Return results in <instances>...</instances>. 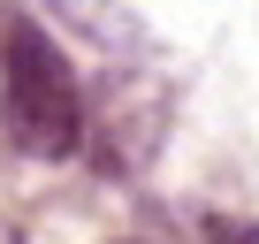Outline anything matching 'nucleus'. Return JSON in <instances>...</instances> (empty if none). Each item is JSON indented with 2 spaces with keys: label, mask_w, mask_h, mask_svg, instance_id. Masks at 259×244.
Instances as JSON below:
<instances>
[{
  "label": "nucleus",
  "mask_w": 259,
  "mask_h": 244,
  "mask_svg": "<svg viewBox=\"0 0 259 244\" xmlns=\"http://www.w3.org/2000/svg\"><path fill=\"white\" fill-rule=\"evenodd\" d=\"M0 122L8 138L38 160H61L84 145V99H76V76L61 61V46L38 31V23H8L0 38Z\"/></svg>",
  "instance_id": "f257e3e1"
}]
</instances>
